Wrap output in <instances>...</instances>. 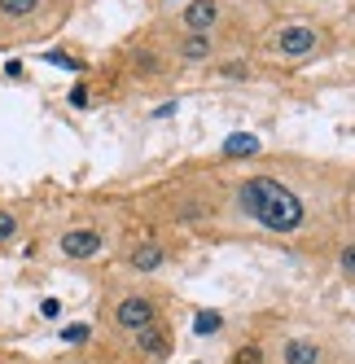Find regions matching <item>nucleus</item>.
Masks as SVG:
<instances>
[{
    "instance_id": "obj_13",
    "label": "nucleus",
    "mask_w": 355,
    "mask_h": 364,
    "mask_svg": "<svg viewBox=\"0 0 355 364\" xmlns=\"http://www.w3.org/2000/svg\"><path fill=\"white\" fill-rule=\"evenodd\" d=\"M27 232H31V211L22 202H5V198H0V255L18 250L22 242H27Z\"/></svg>"
},
{
    "instance_id": "obj_12",
    "label": "nucleus",
    "mask_w": 355,
    "mask_h": 364,
    "mask_svg": "<svg viewBox=\"0 0 355 364\" xmlns=\"http://www.w3.org/2000/svg\"><path fill=\"white\" fill-rule=\"evenodd\" d=\"M320 264L329 277H338L342 285H355V228H342L334 242H329V250L320 255Z\"/></svg>"
},
{
    "instance_id": "obj_17",
    "label": "nucleus",
    "mask_w": 355,
    "mask_h": 364,
    "mask_svg": "<svg viewBox=\"0 0 355 364\" xmlns=\"http://www.w3.org/2000/svg\"><path fill=\"white\" fill-rule=\"evenodd\" d=\"M0 364H36V360L22 355V351H0Z\"/></svg>"
},
{
    "instance_id": "obj_10",
    "label": "nucleus",
    "mask_w": 355,
    "mask_h": 364,
    "mask_svg": "<svg viewBox=\"0 0 355 364\" xmlns=\"http://www.w3.org/2000/svg\"><path fill=\"white\" fill-rule=\"evenodd\" d=\"M75 0H0V22L13 40H40L70 18Z\"/></svg>"
},
{
    "instance_id": "obj_5",
    "label": "nucleus",
    "mask_w": 355,
    "mask_h": 364,
    "mask_svg": "<svg viewBox=\"0 0 355 364\" xmlns=\"http://www.w3.org/2000/svg\"><path fill=\"white\" fill-rule=\"evenodd\" d=\"M185 259V237L171 228H158L149 220L123 224L119 246H114V264L123 277H141V281H163L175 264Z\"/></svg>"
},
{
    "instance_id": "obj_3",
    "label": "nucleus",
    "mask_w": 355,
    "mask_h": 364,
    "mask_svg": "<svg viewBox=\"0 0 355 364\" xmlns=\"http://www.w3.org/2000/svg\"><path fill=\"white\" fill-rule=\"evenodd\" d=\"M171 290L163 281H141V277H110L101 285V299H97V333L106 343H128L132 333L171 321Z\"/></svg>"
},
{
    "instance_id": "obj_6",
    "label": "nucleus",
    "mask_w": 355,
    "mask_h": 364,
    "mask_svg": "<svg viewBox=\"0 0 355 364\" xmlns=\"http://www.w3.org/2000/svg\"><path fill=\"white\" fill-rule=\"evenodd\" d=\"M158 27L185 36H224V40L255 36V22H246L228 0H175V9L158 18Z\"/></svg>"
},
{
    "instance_id": "obj_7",
    "label": "nucleus",
    "mask_w": 355,
    "mask_h": 364,
    "mask_svg": "<svg viewBox=\"0 0 355 364\" xmlns=\"http://www.w3.org/2000/svg\"><path fill=\"white\" fill-rule=\"evenodd\" d=\"M119 70L128 84H141V88H158V84H171L180 80L171 66V53H167V40L158 27H145L136 40H128L119 48Z\"/></svg>"
},
{
    "instance_id": "obj_8",
    "label": "nucleus",
    "mask_w": 355,
    "mask_h": 364,
    "mask_svg": "<svg viewBox=\"0 0 355 364\" xmlns=\"http://www.w3.org/2000/svg\"><path fill=\"white\" fill-rule=\"evenodd\" d=\"M263 338H268L272 364H342L334 338H324L307 325H268Z\"/></svg>"
},
{
    "instance_id": "obj_2",
    "label": "nucleus",
    "mask_w": 355,
    "mask_h": 364,
    "mask_svg": "<svg viewBox=\"0 0 355 364\" xmlns=\"http://www.w3.org/2000/svg\"><path fill=\"white\" fill-rule=\"evenodd\" d=\"M338 31L324 18L302 14V9H285V14H268L263 22H255L250 36V53L259 66H276V70H302L316 66L324 58L338 53Z\"/></svg>"
},
{
    "instance_id": "obj_4",
    "label": "nucleus",
    "mask_w": 355,
    "mask_h": 364,
    "mask_svg": "<svg viewBox=\"0 0 355 364\" xmlns=\"http://www.w3.org/2000/svg\"><path fill=\"white\" fill-rule=\"evenodd\" d=\"M119 232H123V220L114 211H101V206L75 211L62 224H53V232H48V255H53L58 264L88 268V264H101V259H114Z\"/></svg>"
},
{
    "instance_id": "obj_1",
    "label": "nucleus",
    "mask_w": 355,
    "mask_h": 364,
    "mask_svg": "<svg viewBox=\"0 0 355 364\" xmlns=\"http://www.w3.org/2000/svg\"><path fill=\"white\" fill-rule=\"evenodd\" d=\"M219 237H255L281 250L320 259L346 228V198L355 185L351 163H324L302 154H250L215 163Z\"/></svg>"
},
{
    "instance_id": "obj_19",
    "label": "nucleus",
    "mask_w": 355,
    "mask_h": 364,
    "mask_svg": "<svg viewBox=\"0 0 355 364\" xmlns=\"http://www.w3.org/2000/svg\"><path fill=\"white\" fill-rule=\"evenodd\" d=\"M9 44H18V40L9 36V27H5V22H0V48H9Z\"/></svg>"
},
{
    "instance_id": "obj_18",
    "label": "nucleus",
    "mask_w": 355,
    "mask_h": 364,
    "mask_svg": "<svg viewBox=\"0 0 355 364\" xmlns=\"http://www.w3.org/2000/svg\"><path fill=\"white\" fill-rule=\"evenodd\" d=\"M346 228H355V185H351V198H346Z\"/></svg>"
},
{
    "instance_id": "obj_14",
    "label": "nucleus",
    "mask_w": 355,
    "mask_h": 364,
    "mask_svg": "<svg viewBox=\"0 0 355 364\" xmlns=\"http://www.w3.org/2000/svg\"><path fill=\"white\" fill-rule=\"evenodd\" d=\"M48 364H128V360H123V351L114 343L97 338V343H84V347H70V351L53 355Z\"/></svg>"
},
{
    "instance_id": "obj_9",
    "label": "nucleus",
    "mask_w": 355,
    "mask_h": 364,
    "mask_svg": "<svg viewBox=\"0 0 355 364\" xmlns=\"http://www.w3.org/2000/svg\"><path fill=\"white\" fill-rule=\"evenodd\" d=\"M158 27V22H154ZM163 31V27H158ZM167 53L175 75H207L219 58L237 53V48H250V40H224V36H185V31H163Z\"/></svg>"
},
{
    "instance_id": "obj_11",
    "label": "nucleus",
    "mask_w": 355,
    "mask_h": 364,
    "mask_svg": "<svg viewBox=\"0 0 355 364\" xmlns=\"http://www.w3.org/2000/svg\"><path fill=\"white\" fill-rule=\"evenodd\" d=\"M123 351V360L128 364H167L175 355V347H180V338H175V321H158L149 325L141 333H132L128 343H114Z\"/></svg>"
},
{
    "instance_id": "obj_16",
    "label": "nucleus",
    "mask_w": 355,
    "mask_h": 364,
    "mask_svg": "<svg viewBox=\"0 0 355 364\" xmlns=\"http://www.w3.org/2000/svg\"><path fill=\"white\" fill-rule=\"evenodd\" d=\"M228 5H233L246 22H255V14H263V9L272 5V0H228Z\"/></svg>"
},
{
    "instance_id": "obj_15",
    "label": "nucleus",
    "mask_w": 355,
    "mask_h": 364,
    "mask_svg": "<svg viewBox=\"0 0 355 364\" xmlns=\"http://www.w3.org/2000/svg\"><path fill=\"white\" fill-rule=\"evenodd\" d=\"M224 364H272V351H268V338L263 333H241L233 351H228Z\"/></svg>"
}]
</instances>
